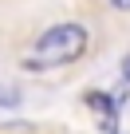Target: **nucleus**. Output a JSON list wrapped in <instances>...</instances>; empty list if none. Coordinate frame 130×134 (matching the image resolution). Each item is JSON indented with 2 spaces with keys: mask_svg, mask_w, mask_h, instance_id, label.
<instances>
[{
  "mask_svg": "<svg viewBox=\"0 0 130 134\" xmlns=\"http://www.w3.org/2000/svg\"><path fill=\"white\" fill-rule=\"evenodd\" d=\"M83 51H87V28L67 20V24L47 28V32L32 43V51L24 55V67H28V71H47V67L75 63Z\"/></svg>",
  "mask_w": 130,
  "mask_h": 134,
  "instance_id": "f257e3e1",
  "label": "nucleus"
},
{
  "mask_svg": "<svg viewBox=\"0 0 130 134\" xmlns=\"http://www.w3.org/2000/svg\"><path fill=\"white\" fill-rule=\"evenodd\" d=\"M87 107L103 118V130H106V134H114V103H110L106 95H87Z\"/></svg>",
  "mask_w": 130,
  "mask_h": 134,
  "instance_id": "f03ea898",
  "label": "nucleus"
},
{
  "mask_svg": "<svg viewBox=\"0 0 130 134\" xmlns=\"http://www.w3.org/2000/svg\"><path fill=\"white\" fill-rule=\"evenodd\" d=\"M0 107H20V91L8 87V83H0Z\"/></svg>",
  "mask_w": 130,
  "mask_h": 134,
  "instance_id": "7ed1b4c3",
  "label": "nucleus"
},
{
  "mask_svg": "<svg viewBox=\"0 0 130 134\" xmlns=\"http://www.w3.org/2000/svg\"><path fill=\"white\" fill-rule=\"evenodd\" d=\"M110 4H114L118 12H130V0H110Z\"/></svg>",
  "mask_w": 130,
  "mask_h": 134,
  "instance_id": "20e7f679",
  "label": "nucleus"
},
{
  "mask_svg": "<svg viewBox=\"0 0 130 134\" xmlns=\"http://www.w3.org/2000/svg\"><path fill=\"white\" fill-rule=\"evenodd\" d=\"M122 75H126V79H130V59H122Z\"/></svg>",
  "mask_w": 130,
  "mask_h": 134,
  "instance_id": "39448f33",
  "label": "nucleus"
}]
</instances>
